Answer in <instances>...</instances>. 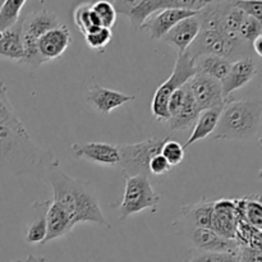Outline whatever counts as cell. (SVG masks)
I'll return each mask as SVG.
<instances>
[{"label":"cell","instance_id":"1","mask_svg":"<svg viewBox=\"0 0 262 262\" xmlns=\"http://www.w3.org/2000/svg\"><path fill=\"white\" fill-rule=\"evenodd\" d=\"M0 166L15 176L46 181L59 168V159L53 150L38 146L19 122L0 125Z\"/></svg>","mask_w":262,"mask_h":262},{"label":"cell","instance_id":"2","mask_svg":"<svg viewBox=\"0 0 262 262\" xmlns=\"http://www.w3.org/2000/svg\"><path fill=\"white\" fill-rule=\"evenodd\" d=\"M46 181H49L53 188V201L68 214L74 224L94 223L110 228L109 222L89 184L72 178L60 168L54 169Z\"/></svg>","mask_w":262,"mask_h":262},{"label":"cell","instance_id":"3","mask_svg":"<svg viewBox=\"0 0 262 262\" xmlns=\"http://www.w3.org/2000/svg\"><path fill=\"white\" fill-rule=\"evenodd\" d=\"M261 122L262 102L258 99L228 100L212 136L225 141L255 140L260 137Z\"/></svg>","mask_w":262,"mask_h":262},{"label":"cell","instance_id":"4","mask_svg":"<svg viewBox=\"0 0 262 262\" xmlns=\"http://www.w3.org/2000/svg\"><path fill=\"white\" fill-rule=\"evenodd\" d=\"M248 53V43L239 37H230L220 31L201 30L196 40L187 49L186 54L191 59L202 55H216L227 59L230 63L243 59Z\"/></svg>","mask_w":262,"mask_h":262},{"label":"cell","instance_id":"5","mask_svg":"<svg viewBox=\"0 0 262 262\" xmlns=\"http://www.w3.org/2000/svg\"><path fill=\"white\" fill-rule=\"evenodd\" d=\"M20 22H22V43L25 55L19 63L31 64L35 67L45 64L37 53V41L46 32L63 25L60 18L53 10L48 8H40L30 12L25 17H20Z\"/></svg>","mask_w":262,"mask_h":262},{"label":"cell","instance_id":"6","mask_svg":"<svg viewBox=\"0 0 262 262\" xmlns=\"http://www.w3.org/2000/svg\"><path fill=\"white\" fill-rule=\"evenodd\" d=\"M115 10L129 19L135 30H142L146 20L156 12L169 8L201 10L206 0H113Z\"/></svg>","mask_w":262,"mask_h":262},{"label":"cell","instance_id":"7","mask_svg":"<svg viewBox=\"0 0 262 262\" xmlns=\"http://www.w3.org/2000/svg\"><path fill=\"white\" fill-rule=\"evenodd\" d=\"M166 138L151 137L148 140L141 141L137 143H127L118 145L119 151V166L124 178L130 177H147L150 176L148 164L155 155L160 154L161 147L165 143Z\"/></svg>","mask_w":262,"mask_h":262},{"label":"cell","instance_id":"8","mask_svg":"<svg viewBox=\"0 0 262 262\" xmlns=\"http://www.w3.org/2000/svg\"><path fill=\"white\" fill-rule=\"evenodd\" d=\"M194 74H196V69H194L193 59L189 58L186 53L178 54L173 73L163 84L159 86V89L154 94L152 102H151V112L159 122H168L169 97L176 90L184 86Z\"/></svg>","mask_w":262,"mask_h":262},{"label":"cell","instance_id":"9","mask_svg":"<svg viewBox=\"0 0 262 262\" xmlns=\"http://www.w3.org/2000/svg\"><path fill=\"white\" fill-rule=\"evenodd\" d=\"M161 201V197L154 189L147 177H130L125 178L124 196L119 206V222H124L132 215L147 209H155Z\"/></svg>","mask_w":262,"mask_h":262},{"label":"cell","instance_id":"10","mask_svg":"<svg viewBox=\"0 0 262 262\" xmlns=\"http://www.w3.org/2000/svg\"><path fill=\"white\" fill-rule=\"evenodd\" d=\"M193 96L194 102L197 104L201 112L212 107L224 106L229 99H224L223 96L222 83L211 77L196 73L188 82H187Z\"/></svg>","mask_w":262,"mask_h":262},{"label":"cell","instance_id":"11","mask_svg":"<svg viewBox=\"0 0 262 262\" xmlns=\"http://www.w3.org/2000/svg\"><path fill=\"white\" fill-rule=\"evenodd\" d=\"M71 151L77 159L92 161L107 166H118L119 151L118 145L104 142H74L71 145Z\"/></svg>","mask_w":262,"mask_h":262},{"label":"cell","instance_id":"12","mask_svg":"<svg viewBox=\"0 0 262 262\" xmlns=\"http://www.w3.org/2000/svg\"><path fill=\"white\" fill-rule=\"evenodd\" d=\"M197 13H199L197 10L178 9V8L159 10L146 20L142 30L145 28L148 35H150V37L154 38V40H160L181 20L192 17V15H196Z\"/></svg>","mask_w":262,"mask_h":262},{"label":"cell","instance_id":"13","mask_svg":"<svg viewBox=\"0 0 262 262\" xmlns=\"http://www.w3.org/2000/svg\"><path fill=\"white\" fill-rule=\"evenodd\" d=\"M72 42V33L66 25L53 28L37 41V53L43 63L54 60L64 54Z\"/></svg>","mask_w":262,"mask_h":262},{"label":"cell","instance_id":"14","mask_svg":"<svg viewBox=\"0 0 262 262\" xmlns=\"http://www.w3.org/2000/svg\"><path fill=\"white\" fill-rule=\"evenodd\" d=\"M86 99L95 107L96 112L102 115H107L117 107L133 101L136 97L133 95L122 94V92L114 91V90L105 89L100 84H92L87 90Z\"/></svg>","mask_w":262,"mask_h":262},{"label":"cell","instance_id":"15","mask_svg":"<svg viewBox=\"0 0 262 262\" xmlns=\"http://www.w3.org/2000/svg\"><path fill=\"white\" fill-rule=\"evenodd\" d=\"M256 74H257V66L251 58H243L237 61H233L229 73L220 82L224 99H229L232 92L250 83L255 78Z\"/></svg>","mask_w":262,"mask_h":262},{"label":"cell","instance_id":"16","mask_svg":"<svg viewBox=\"0 0 262 262\" xmlns=\"http://www.w3.org/2000/svg\"><path fill=\"white\" fill-rule=\"evenodd\" d=\"M211 230H214L216 234L222 235L227 239H235L237 215H235V207L233 200L222 199L214 201Z\"/></svg>","mask_w":262,"mask_h":262},{"label":"cell","instance_id":"17","mask_svg":"<svg viewBox=\"0 0 262 262\" xmlns=\"http://www.w3.org/2000/svg\"><path fill=\"white\" fill-rule=\"evenodd\" d=\"M191 239L194 250L201 252H238L239 243L235 239H227L211 229H192Z\"/></svg>","mask_w":262,"mask_h":262},{"label":"cell","instance_id":"18","mask_svg":"<svg viewBox=\"0 0 262 262\" xmlns=\"http://www.w3.org/2000/svg\"><path fill=\"white\" fill-rule=\"evenodd\" d=\"M200 31H201V25L196 14L181 20L164 36L163 40L176 48L178 54H184L187 49L192 45V42L196 40Z\"/></svg>","mask_w":262,"mask_h":262},{"label":"cell","instance_id":"19","mask_svg":"<svg viewBox=\"0 0 262 262\" xmlns=\"http://www.w3.org/2000/svg\"><path fill=\"white\" fill-rule=\"evenodd\" d=\"M74 225L76 224L72 222L68 214L51 200V204L46 212V237L43 245L69 234Z\"/></svg>","mask_w":262,"mask_h":262},{"label":"cell","instance_id":"20","mask_svg":"<svg viewBox=\"0 0 262 262\" xmlns=\"http://www.w3.org/2000/svg\"><path fill=\"white\" fill-rule=\"evenodd\" d=\"M212 211H214V201L204 199L194 205L182 207L181 217L184 223L192 227V229L197 228L211 229Z\"/></svg>","mask_w":262,"mask_h":262},{"label":"cell","instance_id":"21","mask_svg":"<svg viewBox=\"0 0 262 262\" xmlns=\"http://www.w3.org/2000/svg\"><path fill=\"white\" fill-rule=\"evenodd\" d=\"M223 107L224 106L212 107V109H207L200 113L199 118H197L196 123H194L191 137L187 140L186 145L183 146L184 148L193 145L197 141L205 140V138L209 137V136L214 135L215 129H216L217 122H219L220 119V115H222Z\"/></svg>","mask_w":262,"mask_h":262},{"label":"cell","instance_id":"22","mask_svg":"<svg viewBox=\"0 0 262 262\" xmlns=\"http://www.w3.org/2000/svg\"><path fill=\"white\" fill-rule=\"evenodd\" d=\"M25 51L22 43V22L20 19L15 26L0 32V56L19 63Z\"/></svg>","mask_w":262,"mask_h":262},{"label":"cell","instance_id":"23","mask_svg":"<svg viewBox=\"0 0 262 262\" xmlns=\"http://www.w3.org/2000/svg\"><path fill=\"white\" fill-rule=\"evenodd\" d=\"M200 113H201V110L199 109L197 104L194 102L193 96H192L188 84H187L186 97H184L183 104H182V106L179 107L176 114L169 118V128H170V130L187 129V128L194 125Z\"/></svg>","mask_w":262,"mask_h":262},{"label":"cell","instance_id":"24","mask_svg":"<svg viewBox=\"0 0 262 262\" xmlns=\"http://www.w3.org/2000/svg\"><path fill=\"white\" fill-rule=\"evenodd\" d=\"M232 63L222 56L202 55L194 59V69L196 73L211 77L216 81L222 82L229 73Z\"/></svg>","mask_w":262,"mask_h":262},{"label":"cell","instance_id":"25","mask_svg":"<svg viewBox=\"0 0 262 262\" xmlns=\"http://www.w3.org/2000/svg\"><path fill=\"white\" fill-rule=\"evenodd\" d=\"M51 200L37 201L33 204V210L37 211V216L27 227L26 242L28 245H43L46 237V212H48Z\"/></svg>","mask_w":262,"mask_h":262},{"label":"cell","instance_id":"26","mask_svg":"<svg viewBox=\"0 0 262 262\" xmlns=\"http://www.w3.org/2000/svg\"><path fill=\"white\" fill-rule=\"evenodd\" d=\"M26 0H5L0 7V32L12 28L18 23L26 7Z\"/></svg>","mask_w":262,"mask_h":262},{"label":"cell","instance_id":"27","mask_svg":"<svg viewBox=\"0 0 262 262\" xmlns=\"http://www.w3.org/2000/svg\"><path fill=\"white\" fill-rule=\"evenodd\" d=\"M73 19H74V23H76L77 28H78L83 35H87V33L91 32V31L101 27L99 20H97L96 15H95V13L92 12L91 5L86 4V3L79 4L78 7L74 9Z\"/></svg>","mask_w":262,"mask_h":262},{"label":"cell","instance_id":"28","mask_svg":"<svg viewBox=\"0 0 262 262\" xmlns=\"http://www.w3.org/2000/svg\"><path fill=\"white\" fill-rule=\"evenodd\" d=\"M91 9L95 13V15H96L101 27L109 28V30L114 27L115 22H117L118 13L115 10L114 5L112 4V2H107V0L95 2L91 5Z\"/></svg>","mask_w":262,"mask_h":262},{"label":"cell","instance_id":"29","mask_svg":"<svg viewBox=\"0 0 262 262\" xmlns=\"http://www.w3.org/2000/svg\"><path fill=\"white\" fill-rule=\"evenodd\" d=\"M19 122L8 96L7 87L4 82L0 81V125H13Z\"/></svg>","mask_w":262,"mask_h":262},{"label":"cell","instance_id":"30","mask_svg":"<svg viewBox=\"0 0 262 262\" xmlns=\"http://www.w3.org/2000/svg\"><path fill=\"white\" fill-rule=\"evenodd\" d=\"M160 155L163 156L171 166H176L179 165V164L184 160V155H186V154H184L183 145H181V143L177 142V141L168 138V140L165 141V143L163 145V147H161Z\"/></svg>","mask_w":262,"mask_h":262},{"label":"cell","instance_id":"31","mask_svg":"<svg viewBox=\"0 0 262 262\" xmlns=\"http://www.w3.org/2000/svg\"><path fill=\"white\" fill-rule=\"evenodd\" d=\"M188 262H239L238 252H201L193 251Z\"/></svg>","mask_w":262,"mask_h":262},{"label":"cell","instance_id":"32","mask_svg":"<svg viewBox=\"0 0 262 262\" xmlns=\"http://www.w3.org/2000/svg\"><path fill=\"white\" fill-rule=\"evenodd\" d=\"M262 35V23L261 20L255 19V18H251L245 15L242 20V25H241L239 31H238V36L241 37V40L245 41L246 43H251L256 37Z\"/></svg>","mask_w":262,"mask_h":262},{"label":"cell","instance_id":"33","mask_svg":"<svg viewBox=\"0 0 262 262\" xmlns=\"http://www.w3.org/2000/svg\"><path fill=\"white\" fill-rule=\"evenodd\" d=\"M87 45L91 49H96V50H102L106 48L113 40V32L112 30L105 27H99L96 30L91 31L87 35H84Z\"/></svg>","mask_w":262,"mask_h":262},{"label":"cell","instance_id":"34","mask_svg":"<svg viewBox=\"0 0 262 262\" xmlns=\"http://www.w3.org/2000/svg\"><path fill=\"white\" fill-rule=\"evenodd\" d=\"M173 166L160 155L154 156L152 159L150 160V164H148V170H150L151 176H155V177H163L166 176L168 173H170Z\"/></svg>","mask_w":262,"mask_h":262},{"label":"cell","instance_id":"35","mask_svg":"<svg viewBox=\"0 0 262 262\" xmlns=\"http://www.w3.org/2000/svg\"><path fill=\"white\" fill-rule=\"evenodd\" d=\"M233 4L242 10L243 14L247 17L255 18V19H262V2H233Z\"/></svg>","mask_w":262,"mask_h":262},{"label":"cell","instance_id":"36","mask_svg":"<svg viewBox=\"0 0 262 262\" xmlns=\"http://www.w3.org/2000/svg\"><path fill=\"white\" fill-rule=\"evenodd\" d=\"M238 255H239V262H262L261 250L256 248L241 246Z\"/></svg>","mask_w":262,"mask_h":262},{"label":"cell","instance_id":"37","mask_svg":"<svg viewBox=\"0 0 262 262\" xmlns=\"http://www.w3.org/2000/svg\"><path fill=\"white\" fill-rule=\"evenodd\" d=\"M251 45H252V50L255 51V54L257 56H262V35L258 36V37H256L255 40L251 42Z\"/></svg>","mask_w":262,"mask_h":262},{"label":"cell","instance_id":"38","mask_svg":"<svg viewBox=\"0 0 262 262\" xmlns=\"http://www.w3.org/2000/svg\"><path fill=\"white\" fill-rule=\"evenodd\" d=\"M9 262H48V261H46V258L42 257V256L30 255L28 257L19 258V260H14V261H9Z\"/></svg>","mask_w":262,"mask_h":262},{"label":"cell","instance_id":"39","mask_svg":"<svg viewBox=\"0 0 262 262\" xmlns=\"http://www.w3.org/2000/svg\"><path fill=\"white\" fill-rule=\"evenodd\" d=\"M91 262H97V261H95V260H94V261H91Z\"/></svg>","mask_w":262,"mask_h":262}]
</instances>
